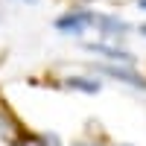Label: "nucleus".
<instances>
[{"label":"nucleus","mask_w":146,"mask_h":146,"mask_svg":"<svg viewBox=\"0 0 146 146\" xmlns=\"http://www.w3.org/2000/svg\"><path fill=\"white\" fill-rule=\"evenodd\" d=\"M96 12L94 9H67L64 15L56 18V29L64 35H82L88 27H94Z\"/></svg>","instance_id":"1"},{"label":"nucleus","mask_w":146,"mask_h":146,"mask_svg":"<svg viewBox=\"0 0 146 146\" xmlns=\"http://www.w3.org/2000/svg\"><path fill=\"white\" fill-rule=\"evenodd\" d=\"M41 146H62V143H58L56 135H47V137H41Z\"/></svg>","instance_id":"7"},{"label":"nucleus","mask_w":146,"mask_h":146,"mask_svg":"<svg viewBox=\"0 0 146 146\" xmlns=\"http://www.w3.org/2000/svg\"><path fill=\"white\" fill-rule=\"evenodd\" d=\"M96 70H100V73H105V76H111V79H117V82L135 85V88H146V79L140 76V73L129 70V67H117V64H100Z\"/></svg>","instance_id":"3"},{"label":"nucleus","mask_w":146,"mask_h":146,"mask_svg":"<svg viewBox=\"0 0 146 146\" xmlns=\"http://www.w3.org/2000/svg\"><path fill=\"white\" fill-rule=\"evenodd\" d=\"M79 146H91V143H79Z\"/></svg>","instance_id":"10"},{"label":"nucleus","mask_w":146,"mask_h":146,"mask_svg":"<svg viewBox=\"0 0 146 146\" xmlns=\"http://www.w3.org/2000/svg\"><path fill=\"white\" fill-rule=\"evenodd\" d=\"M140 35H146V23H140Z\"/></svg>","instance_id":"9"},{"label":"nucleus","mask_w":146,"mask_h":146,"mask_svg":"<svg viewBox=\"0 0 146 146\" xmlns=\"http://www.w3.org/2000/svg\"><path fill=\"white\" fill-rule=\"evenodd\" d=\"M27 3H32V0H27Z\"/></svg>","instance_id":"12"},{"label":"nucleus","mask_w":146,"mask_h":146,"mask_svg":"<svg viewBox=\"0 0 146 146\" xmlns=\"http://www.w3.org/2000/svg\"><path fill=\"white\" fill-rule=\"evenodd\" d=\"M64 85H67L70 91H82V94H96V91L102 88L100 79H88V76H70Z\"/></svg>","instance_id":"6"},{"label":"nucleus","mask_w":146,"mask_h":146,"mask_svg":"<svg viewBox=\"0 0 146 146\" xmlns=\"http://www.w3.org/2000/svg\"><path fill=\"white\" fill-rule=\"evenodd\" d=\"M137 9H143V12H146V0H137Z\"/></svg>","instance_id":"8"},{"label":"nucleus","mask_w":146,"mask_h":146,"mask_svg":"<svg viewBox=\"0 0 146 146\" xmlns=\"http://www.w3.org/2000/svg\"><path fill=\"white\" fill-rule=\"evenodd\" d=\"M88 50L96 53V56H105L111 62H123V64H131V53L123 50V47H114V44H105V41H96V44H88Z\"/></svg>","instance_id":"5"},{"label":"nucleus","mask_w":146,"mask_h":146,"mask_svg":"<svg viewBox=\"0 0 146 146\" xmlns=\"http://www.w3.org/2000/svg\"><path fill=\"white\" fill-rule=\"evenodd\" d=\"M88 3H94V0H88Z\"/></svg>","instance_id":"11"},{"label":"nucleus","mask_w":146,"mask_h":146,"mask_svg":"<svg viewBox=\"0 0 146 146\" xmlns=\"http://www.w3.org/2000/svg\"><path fill=\"white\" fill-rule=\"evenodd\" d=\"M96 27H100V35L102 38H123V35L131 32V27L123 21V18H117V15H96Z\"/></svg>","instance_id":"2"},{"label":"nucleus","mask_w":146,"mask_h":146,"mask_svg":"<svg viewBox=\"0 0 146 146\" xmlns=\"http://www.w3.org/2000/svg\"><path fill=\"white\" fill-rule=\"evenodd\" d=\"M15 135H21V126H18V120L12 117L3 105H0V140H6L9 146H21V140L15 137Z\"/></svg>","instance_id":"4"}]
</instances>
